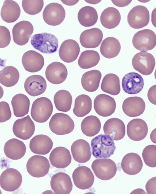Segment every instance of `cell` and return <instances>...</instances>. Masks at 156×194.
<instances>
[{"label": "cell", "instance_id": "obj_27", "mask_svg": "<svg viewBox=\"0 0 156 194\" xmlns=\"http://www.w3.org/2000/svg\"><path fill=\"white\" fill-rule=\"evenodd\" d=\"M143 162L140 157L135 153H130L123 157L121 167L123 171L130 175H135L141 171Z\"/></svg>", "mask_w": 156, "mask_h": 194}, {"label": "cell", "instance_id": "obj_48", "mask_svg": "<svg viewBox=\"0 0 156 194\" xmlns=\"http://www.w3.org/2000/svg\"><path fill=\"white\" fill-rule=\"evenodd\" d=\"M147 96L149 101L151 103L156 105V85L150 88L148 91Z\"/></svg>", "mask_w": 156, "mask_h": 194}, {"label": "cell", "instance_id": "obj_25", "mask_svg": "<svg viewBox=\"0 0 156 194\" xmlns=\"http://www.w3.org/2000/svg\"><path fill=\"white\" fill-rule=\"evenodd\" d=\"M49 159L51 165L57 168H63L70 164L72 157L69 151L63 147L54 149L50 154Z\"/></svg>", "mask_w": 156, "mask_h": 194}, {"label": "cell", "instance_id": "obj_9", "mask_svg": "<svg viewBox=\"0 0 156 194\" xmlns=\"http://www.w3.org/2000/svg\"><path fill=\"white\" fill-rule=\"evenodd\" d=\"M22 182L20 172L16 169L9 168L3 171L0 176V185L4 190L13 192L18 189Z\"/></svg>", "mask_w": 156, "mask_h": 194}, {"label": "cell", "instance_id": "obj_12", "mask_svg": "<svg viewBox=\"0 0 156 194\" xmlns=\"http://www.w3.org/2000/svg\"><path fill=\"white\" fill-rule=\"evenodd\" d=\"M72 178L75 185L82 190L91 187L94 181V175L90 169L84 166L76 168L73 172Z\"/></svg>", "mask_w": 156, "mask_h": 194}, {"label": "cell", "instance_id": "obj_21", "mask_svg": "<svg viewBox=\"0 0 156 194\" xmlns=\"http://www.w3.org/2000/svg\"><path fill=\"white\" fill-rule=\"evenodd\" d=\"M148 128L146 122L141 119H134L130 121L127 126V133L129 137L134 141L144 139L148 133Z\"/></svg>", "mask_w": 156, "mask_h": 194}, {"label": "cell", "instance_id": "obj_44", "mask_svg": "<svg viewBox=\"0 0 156 194\" xmlns=\"http://www.w3.org/2000/svg\"><path fill=\"white\" fill-rule=\"evenodd\" d=\"M142 156L147 165L151 168L156 167V145L146 146L143 151Z\"/></svg>", "mask_w": 156, "mask_h": 194}, {"label": "cell", "instance_id": "obj_2", "mask_svg": "<svg viewBox=\"0 0 156 194\" xmlns=\"http://www.w3.org/2000/svg\"><path fill=\"white\" fill-rule=\"evenodd\" d=\"M30 43L35 49L42 53L55 52L58 46V40L54 35L47 33L36 34L31 37Z\"/></svg>", "mask_w": 156, "mask_h": 194}, {"label": "cell", "instance_id": "obj_23", "mask_svg": "<svg viewBox=\"0 0 156 194\" xmlns=\"http://www.w3.org/2000/svg\"><path fill=\"white\" fill-rule=\"evenodd\" d=\"M80 52V47L78 43L73 39L64 41L60 47L58 53L60 59L68 63L75 61Z\"/></svg>", "mask_w": 156, "mask_h": 194}, {"label": "cell", "instance_id": "obj_16", "mask_svg": "<svg viewBox=\"0 0 156 194\" xmlns=\"http://www.w3.org/2000/svg\"><path fill=\"white\" fill-rule=\"evenodd\" d=\"M144 81L142 76L137 73L132 72L123 77L122 85L123 90L129 94H136L143 89Z\"/></svg>", "mask_w": 156, "mask_h": 194}, {"label": "cell", "instance_id": "obj_14", "mask_svg": "<svg viewBox=\"0 0 156 194\" xmlns=\"http://www.w3.org/2000/svg\"><path fill=\"white\" fill-rule=\"evenodd\" d=\"M35 130L34 124L29 115L16 120L12 126L14 135L24 140L30 138L33 135Z\"/></svg>", "mask_w": 156, "mask_h": 194}, {"label": "cell", "instance_id": "obj_32", "mask_svg": "<svg viewBox=\"0 0 156 194\" xmlns=\"http://www.w3.org/2000/svg\"><path fill=\"white\" fill-rule=\"evenodd\" d=\"M121 19L119 10L113 7H108L104 9L100 16L102 25L108 29H113L119 24Z\"/></svg>", "mask_w": 156, "mask_h": 194}, {"label": "cell", "instance_id": "obj_17", "mask_svg": "<svg viewBox=\"0 0 156 194\" xmlns=\"http://www.w3.org/2000/svg\"><path fill=\"white\" fill-rule=\"evenodd\" d=\"M52 189L55 194H69L72 190L73 184L67 174L59 172L53 175L50 181Z\"/></svg>", "mask_w": 156, "mask_h": 194}, {"label": "cell", "instance_id": "obj_45", "mask_svg": "<svg viewBox=\"0 0 156 194\" xmlns=\"http://www.w3.org/2000/svg\"><path fill=\"white\" fill-rule=\"evenodd\" d=\"M11 41L10 32L6 27L0 26V48H4L7 47Z\"/></svg>", "mask_w": 156, "mask_h": 194}, {"label": "cell", "instance_id": "obj_26", "mask_svg": "<svg viewBox=\"0 0 156 194\" xmlns=\"http://www.w3.org/2000/svg\"><path fill=\"white\" fill-rule=\"evenodd\" d=\"M24 88L29 95L36 96L45 92L47 88V83L45 79L41 75H32L28 77L26 80Z\"/></svg>", "mask_w": 156, "mask_h": 194}, {"label": "cell", "instance_id": "obj_29", "mask_svg": "<svg viewBox=\"0 0 156 194\" xmlns=\"http://www.w3.org/2000/svg\"><path fill=\"white\" fill-rule=\"evenodd\" d=\"M53 142L48 136L44 134L37 135L30 140L29 147L34 153L45 155L52 149Z\"/></svg>", "mask_w": 156, "mask_h": 194}, {"label": "cell", "instance_id": "obj_18", "mask_svg": "<svg viewBox=\"0 0 156 194\" xmlns=\"http://www.w3.org/2000/svg\"><path fill=\"white\" fill-rule=\"evenodd\" d=\"M45 74L50 82L57 85L62 83L66 80L68 75V71L63 64L58 62H54L47 66Z\"/></svg>", "mask_w": 156, "mask_h": 194}, {"label": "cell", "instance_id": "obj_53", "mask_svg": "<svg viewBox=\"0 0 156 194\" xmlns=\"http://www.w3.org/2000/svg\"><path fill=\"white\" fill-rule=\"evenodd\" d=\"M154 75L155 78V79L156 80V68L155 70V72H154Z\"/></svg>", "mask_w": 156, "mask_h": 194}, {"label": "cell", "instance_id": "obj_20", "mask_svg": "<svg viewBox=\"0 0 156 194\" xmlns=\"http://www.w3.org/2000/svg\"><path fill=\"white\" fill-rule=\"evenodd\" d=\"M103 131L105 135L111 137L113 140H119L125 136V126L123 121L116 118L107 120L103 126Z\"/></svg>", "mask_w": 156, "mask_h": 194}, {"label": "cell", "instance_id": "obj_49", "mask_svg": "<svg viewBox=\"0 0 156 194\" xmlns=\"http://www.w3.org/2000/svg\"><path fill=\"white\" fill-rule=\"evenodd\" d=\"M131 1V0H112V2L114 5L119 7L126 6Z\"/></svg>", "mask_w": 156, "mask_h": 194}, {"label": "cell", "instance_id": "obj_35", "mask_svg": "<svg viewBox=\"0 0 156 194\" xmlns=\"http://www.w3.org/2000/svg\"><path fill=\"white\" fill-rule=\"evenodd\" d=\"M11 103L16 117H23L28 113L30 101L26 95L22 93L16 95L12 98Z\"/></svg>", "mask_w": 156, "mask_h": 194}, {"label": "cell", "instance_id": "obj_41", "mask_svg": "<svg viewBox=\"0 0 156 194\" xmlns=\"http://www.w3.org/2000/svg\"><path fill=\"white\" fill-rule=\"evenodd\" d=\"M20 77L18 70L11 66L5 67L0 72V82L4 86L9 87L16 85Z\"/></svg>", "mask_w": 156, "mask_h": 194}, {"label": "cell", "instance_id": "obj_46", "mask_svg": "<svg viewBox=\"0 0 156 194\" xmlns=\"http://www.w3.org/2000/svg\"><path fill=\"white\" fill-rule=\"evenodd\" d=\"M12 113L9 104L6 102H0V122L3 123L9 120Z\"/></svg>", "mask_w": 156, "mask_h": 194}, {"label": "cell", "instance_id": "obj_5", "mask_svg": "<svg viewBox=\"0 0 156 194\" xmlns=\"http://www.w3.org/2000/svg\"><path fill=\"white\" fill-rule=\"evenodd\" d=\"M95 176L102 180H108L115 175L117 168L115 163L109 158L95 159L91 165Z\"/></svg>", "mask_w": 156, "mask_h": 194}, {"label": "cell", "instance_id": "obj_3", "mask_svg": "<svg viewBox=\"0 0 156 194\" xmlns=\"http://www.w3.org/2000/svg\"><path fill=\"white\" fill-rule=\"evenodd\" d=\"M53 111V106L51 101L48 98L41 97L33 102L30 114L35 121L43 123L47 121L51 116Z\"/></svg>", "mask_w": 156, "mask_h": 194}, {"label": "cell", "instance_id": "obj_7", "mask_svg": "<svg viewBox=\"0 0 156 194\" xmlns=\"http://www.w3.org/2000/svg\"><path fill=\"white\" fill-rule=\"evenodd\" d=\"M133 68L144 75H148L153 71L155 65V60L151 54L140 51L136 54L132 60Z\"/></svg>", "mask_w": 156, "mask_h": 194}, {"label": "cell", "instance_id": "obj_38", "mask_svg": "<svg viewBox=\"0 0 156 194\" xmlns=\"http://www.w3.org/2000/svg\"><path fill=\"white\" fill-rule=\"evenodd\" d=\"M92 109V100L87 95L82 94L77 96L75 100L73 112L76 116L81 117L88 114Z\"/></svg>", "mask_w": 156, "mask_h": 194}, {"label": "cell", "instance_id": "obj_47", "mask_svg": "<svg viewBox=\"0 0 156 194\" xmlns=\"http://www.w3.org/2000/svg\"><path fill=\"white\" fill-rule=\"evenodd\" d=\"M145 189L148 194H156V176L153 177L147 182Z\"/></svg>", "mask_w": 156, "mask_h": 194}, {"label": "cell", "instance_id": "obj_39", "mask_svg": "<svg viewBox=\"0 0 156 194\" xmlns=\"http://www.w3.org/2000/svg\"><path fill=\"white\" fill-rule=\"evenodd\" d=\"M101 126L100 121L97 116H89L84 118L81 123L82 133L88 137H93L100 131Z\"/></svg>", "mask_w": 156, "mask_h": 194}, {"label": "cell", "instance_id": "obj_40", "mask_svg": "<svg viewBox=\"0 0 156 194\" xmlns=\"http://www.w3.org/2000/svg\"><path fill=\"white\" fill-rule=\"evenodd\" d=\"M54 102L55 107L58 110L66 112L71 109L72 97L68 91L60 90L55 94Z\"/></svg>", "mask_w": 156, "mask_h": 194}, {"label": "cell", "instance_id": "obj_51", "mask_svg": "<svg viewBox=\"0 0 156 194\" xmlns=\"http://www.w3.org/2000/svg\"><path fill=\"white\" fill-rule=\"evenodd\" d=\"M150 138L151 141L156 144V128L154 129L150 135Z\"/></svg>", "mask_w": 156, "mask_h": 194}, {"label": "cell", "instance_id": "obj_15", "mask_svg": "<svg viewBox=\"0 0 156 194\" xmlns=\"http://www.w3.org/2000/svg\"><path fill=\"white\" fill-rule=\"evenodd\" d=\"M34 31V27L31 23L25 20L20 21L16 23L12 29L13 39L18 45L23 46L29 41Z\"/></svg>", "mask_w": 156, "mask_h": 194}, {"label": "cell", "instance_id": "obj_42", "mask_svg": "<svg viewBox=\"0 0 156 194\" xmlns=\"http://www.w3.org/2000/svg\"><path fill=\"white\" fill-rule=\"evenodd\" d=\"M100 60V55L98 52L94 50H86L81 53L78 64L82 69H87L96 66Z\"/></svg>", "mask_w": 156, "mask_h": 194}, {"label": "cell", "instance_id": "obj_28", "mask_svg": "<svg viewBox=\"0 0 156 194\" xmlns=\"http://www.w3.org/2000/svg\"><path fill=\"white\" fill-rule=\"evenodd\" d=\"M103 37L102 31L94 28L86 30L81 34L80 41L81 45L85 48H95L100 44Z\"/></svg>", "mask_w": 156, "mask_h": 194}, {"label": "cell", "instance_id": "obj_37", "mask_svg": "<svg viewBox=\"0 0 156 194\" xmlns=\"http://www.w3.org/2000/svg\"><path fill=\"white\" fill-rule=\"evenodd\" d=\"M101 88L105 92L114 95H118L121 91L119 77L113 73L106 74L103 79Z\"/></svg>", "mask_w": 156, "mask_h": 194}, {"label": "cell", "instance_id": "obj_31", "mask_svg": "<svg viewBox=\"0 0 156 194\" xmlns=\"http://www.w3.org/2000/svg\"><path fill=\"white\" fill-rule=\"evenodd\" d=\"M21 13L20 7L15 1L12 0L4 1L1 10V16L6 23H10L16 21Z\"/></svg>", "mask_w": 156, "mask_h": 194}, {"label": "cell", "instance_id": "obj_36", "mask_svg": "<svg viewBox=\"0 0 156 194\" xmlns=\"http://www.w3.org/2000/svg\"><path fill=\"white\" fill-rule=\"evenodd\" d=\"M98 18L96 10L92 7H83L79 11L77 15L79 23L83 26L89 27L94 25Z\"/></svg>", "mask_w": 156, "mask_h": 194}, {"label": "cell", "instance_id": "obj_4", "mask_svg": "<svg viewBox=\"0 0 156 194\" xmlns=\"http://www.w3.org/2000/svg\"><path fill=\"white\" fill-rule=\"evenodd\" d=\"M51 131L59 135L68 134L71 132L75 127L74 122L67 114L57 113L51 117L49 123Z\"/></svg>", "mask_w": 156, "mask_h": 194}, {"label": "cell", "instance_id": "obj_19", "mask_svg": "<svg viewBox=\"0 0 156 194\" xmlns=\"http://www.w3.org/2000/svg\"><path fill=\"white\" fill-rule=\"evenodd\" d=\"M22 63L25 70L30 72H36L43 68L44 59L39 53L33 50H29L23 55Z\"/></svg>", "mask_w": 156, "mask_h": 194}, {"label": "cell", "instance_id": "obj_6", "mask_svg": "<svg viewBox=\"0 0 156 194\" xmlns=\"http://www.w3.org/2000/svg\"><path fill=\"white\" fill-rule=\"evenodd\" d=\"M132 43L136 49L140 51L151 50L156 45V34L149 29L139 31L133 36Z\"/></svg>", "mask_w": 156, "mask_h": 194}, {"label": "cell", "instance_id": "obj_13", "mask_svg": "<svg viewBox=\"0 0 156 194\" xmlns=\"http://www.w3.org/2000/svg\"><path fill=\"white\" fill-rule=\"evenodd\" d=\"M94 108L99 115L108 117L115 112L116 103L114 99L108 95L101 94L95 98L94 100Z\"/></svg>", "mask_w": 156, "mask_h": 194}, {"label": "cell", "instance_id": "obj_1", "mask_svg": "<svg viewBox=\"0 0 156 194\" xmlns=\"http://www.w3.org/2000/svg\"><path fill=\"white\" fill-rule=\"evenodd\" d=\"M90 144L92 154L96 158H109L114 154L116 149L114 140L105 134L95 137Z\"/></svg>", "mask_w": 156, "mask_h": 194}, {"label": "cell", "instance_id": "obj_50", "mask_svg": "<svg viewBox=\"0 0 156 194\" xmlns=\"http://www.w3.org/2000/svg\"><path fill=\"white\" fill-rule=\"evenodd\" d=\"M151 21L153 26L156 28V8L152 11L151 14Z\"/></svg>", "mask_w": 156, "mask_h": 194}, {"label": "cell", "instance_id": "obj_24", "mask_svg": "<svg viewBox=\"0 0 156 194\" xmlns=\"http://www.w3.org/2000/svg\"><path fill=\"white\" fill-rule=\"evenodd\" d=\"M71 150L74 159L78 163H86L91 158L90 145L84 140L80 139L74 141L71 145Z\"/></svg>", "mask_w": 156, "mask_h": 194}, {"label": "cell", "instance_id": "obj_43", "mask_svg": "<svg viewBox=\"0 0 156 194\" xmlns=\"http://www.w3.org/2000/svg\"><path fill=\"white\" fill-rule=\"evenodd\" d=\"M22 5L24 12L31 15L40 13L44 5L43 0H23Z\"/></svg>", "mask_w": 156, "mask_h": 194}, {"label": "cell", "instance_id": "obj_34", "mask_svg": "<svg viewBox=\"0 0 156 194\" xmlns=\"http://www.w3.org/2000/svg\"><path fill=\"white\" fill-rule=\"evenodd\" d=\"M120 44L116 38L109 37L102 41L100 47V51L105 57L111 59L116 57L121 50Z\"/></svg>", "mask_w": 156, "mask_h": 194}, {"label": "cell", "instance_id": "obj_8", "mask_svg": "<svg viewBox=\"0 0 156 194\" xmlns=\"http://www.w3.org/2000/svg\"><path fill=\"white\" fill-rule=\"evenodd\" d=\"M50 168L49 161L45 157L34 155L28 160L26 168L28 173L35 178L44 176L48 173Z\"/></svg>", "mask_w": 156, "mask_h": 194}, {"label": "cell", "instance_id": "obj_10", "mask_svg": "<svg viewBox=\"0 0 156 194\" xmlns=\"http://www.w3.org/2000/svg\"><path fill=\"white\" fill-rule=\"evenodd\" d=\"M44 21L48 25L56 26L64 20L66 12L63 6L55 2L50 3L46 6L42 13Z\"/></svg>", "mask_w": 156, "mask_h": 194}, {"label": "cell", "instance_id": "obj_33", "mask_svg": "<svg viewBox=\"0 0 156 194\" xmlns=\"http://www.w3.org/2000/svg\"><path fill=\"white\" fill-rule=\"evenodd\" d=\"M101 77V72L97 70H93L85 72L81 79L83 88L88 92L96 91L99 87Z\"/></svg>", "mask_w": 156, "mask_h": 194}, {"label": "cell", "instance_id": "obj_30", "mask_svg": "<svg viewBox=\"0 0 156 194\" xmlns=\"http://www.w3.org/2000/svg\"><path fill=\"white\" fill-rule=\"evenodd\" d=\"M3 150L7 157L12 160H16L24 156L26 151V147L23 142L14 138L6 142Z\"/></svg>", "mask_w": 156, "mask_h": 194}, {"label": "cell", "instance_id": "obj_11", "mask_svg": "<svg viewBox=\"0 0 156 194\" xmlns=\"http://www.w3.org/2000/svg\"><path fill=\"white\" fill-rule=\"evenodd\" d=\"M150 21V14L145 6L138 5L133 7L127 16V22L130 26L139 29L147 26Z\"/></svg>", "mask_w": 156, "mask_h": 194}, {"label": "cell", "instance_id": "obj_52", "mask_svg": "<svg viewBox=\"0 0 156 194\" xmlns=\"http://www.w3.org/2000/svg\"><path fill=\"white\" fill-rule=\"evenodd\" d=\"M61 1L66 5H73L77 3L79 0H61Z\"/></svg>", "mask_w": 156, "mask_h": 194}, {"label": "cell", "instance_id": "obj_54", "mask_svg": "<svg viewBox=\"0 0 156 194\" xmlns=\"http://www.w3.org/2000/svg\"></svg>", "mask_w": 156, "mask_h": 194}, {"label": "cell", "instance_id": "obj_22", "mask_svg": "<svg viewBox=\"0 0 156 194\" xmlns=\"http://www.w3.org/2000/svg\"><path fill=\"white\" fill-rule=\"evenodd\" d=\"M124 113L130 117L139 116L144 112L146 105L141 97L134 96L128 97L124 101L122 106Z\"/></svg>", "mask_w": 156, "mask_h": 194}]
</instances>
